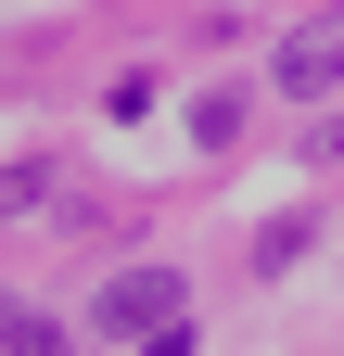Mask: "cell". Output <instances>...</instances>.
<instances>
[{"label":"cell","mask_w":344,"mask_h":356,"mask_svg":"<svg viewBox=\"0 0 344 356\" xmlns=\"http://www.w3.org/2000/svg\"><path fill=\"white\" fill-rule=\"evenodd\" d=\"M268 76L293 89V102H331V89H344V13H306V26L281 38V64H268Z\"/></svg>","instance_id":"cell-2"},{"label":"cell","mask_w":344,"mask_h":356,"mask_svg":"<svg viewBox=\"0 0 344 356\" xmlns=\"http://www.w3.org/2000/svg\"><path fill=\"white\" fill-rule=\"evenodd\" d=\"M102 331L153 343V356H191V293H179V267H115V280H102Z\"/></svg>","instance_id":"cell-1"},{"label":"cell","mask_w":344,"mask_h":356,"mask_svg":"<svg viewBox=\"0 0 344 356\" xmlns=\"http://www.w3.org/2000/svg\"><path fill=\"white\" fill-rule=\"evenodd\" d=\"M0 356H64V318H38V305L0 293Z\"/></svg>","instance_id":"cell-3"},{"label":"cell","mask_w":344,"mask_h":356,"mask_svg":"<svg viewBox=\"0 0 344 356\" xmlns=\"http://www.w3.org/2000/svg\"><path fill=\"white\" fill-rule=\"evenodd\" d=\"M306 242H319V216H268V229H255V267H293Z\"/></svg>","instance_id":"cell-4"},{"label":"cell","mask_w":344,"mask_h":356,"mask_svg":"<svg viewBox=\"0 0 344 356\" xmlns=\"http://www.w3.org/2000/svg\"><path fill=\"white\" fill-rule=\"evenodd\" d=\"M319 153H344V127H331V140H319Z\"/></svg>","instance_id":"cell-6"},{"label":"cell","mask_w":344,"mask_h":356,"mask_svg":"<svg viewBox=\"0 0 344 356\" xmlns=\"http://www.w3.org/2000/svg\"><path fill=\"white\" fill-rule=\"evenodd\" d=\"M26 204H52V165H0V216H26Z\"/></svg>","instance_id":"cell-5"}]
</instances>
